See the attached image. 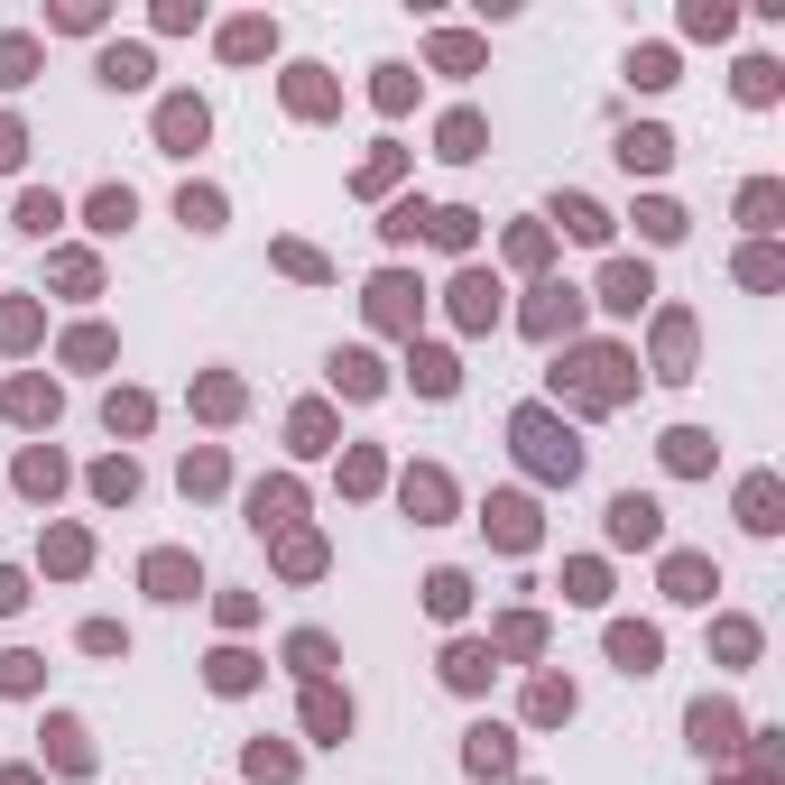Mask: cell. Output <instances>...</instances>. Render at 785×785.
<instances>
[{
	"label": "cell",
	"mask_w": 785,
	"mask_h": 785,
	"mask_svg": "<svg viewBox=\"0 0 785 785\" xmlns=\"http://www.w3.org/2000/svg\"><path fill=\"white\" fill-rule=\"evenodd\" d=\"M619 157H628V167H666V129H628Z\"/></svg>",
	"instance_id": "obj_1"
},
{
	"label": "cell",
	"mask_w": 785,
	"mask_h": 785,
	"mask_svg": "<svg viewBox=\"0 0 785 785\" xmlns=\"http://www.w3.org/2000/svg\"><path fill=\"white\" fill-rule=\"evenodd\" d=\"M102 84H148V56L139 46H112V56H102Z\"/></svg>",
	"instance_id": "obj_2"
},
{
	"label": "cell",
	"mask_w": 785,
	"mask_h": 785,
	"mask_svg": "<svg viewBox=\"0 0 785 785\" xmlns=\"http://www.w3.org/2000/svg\"><path fill=\"white\" fill-rule=\"evenodd\" d=\"M610 647H619V666H628V674H647V666H657V638H647V628H619Z\"/></svg>",
	"instance_id": "obj_3"
},
{
	"label": "cell",
	"mask_w": 785,
	"mask_h": 785,
	"mask_svg": "<svg viewBox=\"0 0 785 785\" xmlns=\"http://www.w3.org/2000/svg\"><path fill=\"white\" fill-rule=\"evenodd\" d=\"M167 139H176V148L203 139V102H167Z\"/></svg>",
	"instance_id": "obj_4"
},
{
	"label": "cell",
	"mask_w": 785,
	"mask_h": 785,
	"mask_svg": "<svg viewBox=\"0 0 785 785\" xmlns=\"http://www.w3.org/2000/svg\"><path fill=\"white\" fill-rule=\"evenodd\" d=\"M610 517H619V536H628V545H647V536H657V509H647V500H619Z\"/></svg>",
	"instance_id": "obj_5"
},
{
	"label": "cell",
	"mask_w": 785,
	"mask_h": 785,
	"mask_svg": "<svg viewBox=\"0 0 785 785\" xmlns=\"http://www.w3.org/2000/svg\"><path fill=\"white\" fill-rule=\"evenodd\" d=\"M610 305H647V269H610Z\"/></svg>",
	"instance_id": "obj_6"
},
{
	"label": "cell",
	"mask_w": 785,
	"mask_h": 785,
	"mask_svg": "<svg viewBox=\"0 0 785 785\" xmlns=\"http://www.w3.org/2000/svg\"><path fill=\"white\" fill-rule=\"evenodd\" d=\"M148 583L167 592V600H186V564H176V555H157V564H148Z\"/></svg>",
	"instance_id": "obj_7"
},
{
	"label": "cell",
	"mask_w": 785,
	"mask_h": 785,
	"mask_svg": "<svg viewBox=\"0 0 785 785\" xmlns=\"http://www.w3.org/2000/svg\"><path fill=\"white\" fill-rule=\"evenodd\" d=\"M693 740H702V749H721V740H730V712H712V702H702V712H693Z\"/></svg>",
	"instance_id": "obj_8"
}]
</instances>
